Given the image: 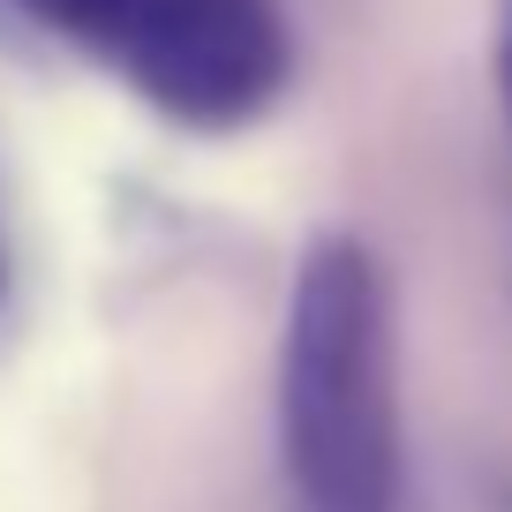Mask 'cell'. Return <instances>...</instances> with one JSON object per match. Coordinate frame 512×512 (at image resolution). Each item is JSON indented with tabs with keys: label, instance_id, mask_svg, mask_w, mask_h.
<instances>
[{
	"label": "cell",
	"instance_id": "1",
	"mask_svg": "<svg viewBox=\"0 0 512 512\" xmlns=\"http://www.w3.org/2000/svg\"><path fill=\"white\" fill-rule=\"evenodd\" d=\"M279 475L294 512H400V302L362 234H317L279 317Z\"/></svg>",
	"mask_w": 512,
	"mask_h": 512
},
{
	"label": "cell",
	"instance_id": "2",
	"mask_svg": "<svg viewBox=\"0 0 512 512\" xmlns=\"http://www.w3.org/2000/svg\"><path fill=\"white\" fill-rule=\"evenodd\" d=\"M121 83L174 128L226 136L287 98L294 23L279 0H159L121 53Z\"/></svg>",
	"mask_w": 512,
	"mask_h": 512
},
{
	"label": "cell",
	"instance_id": "3",
	"mask_svg": "<svg viewBox=\"0 0 512 512\" xmlns=\"http://www.w3.org/2000/svg\"><path fill=\"white\" fill-rule=\"evenodd\" d=\"M8 8H16L23 23H38V31L98 53L106 68H121V53L136 46V31L151 23L159 0H8Z\"/></svg>",
	"mask_w": 512,
	"mask_h": 512
},
{
	"label": "cell",
	"instance_id": "4",
	"mask_svg": "<svg viewBox=\"0 0 512 512\" xmlns=\"http://www.w3.org/2000/svg\"><path fill=\"white\" fill-rule=\"evenodd\" d=\"M497 106L512 128V0H497Z\"/></svg>",
	"mask_w": 512,
	"mask_h": 512
},
{
	"label": "cell",
	"instance_id": "5",
	"mask_svg": "<svg viewBox=\"0 0 512 512\" xmlns=\"http://www.w3.org/2000/svg\"><path fill=\"white\" fill-rule=\"evenodd\" d=\"M0 287H8V256H0Z\"/></svg>",
	"mask_w": 512,
	"mask_h": 512
}]
</instances>
